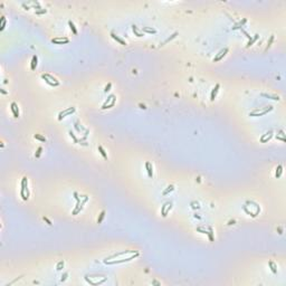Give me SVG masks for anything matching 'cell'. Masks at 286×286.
<instances>
[{"label": "cell", "instance_id": "obj_1", "mask_svg": "<svg viewBox=\"0 0 286 286\" xmlns=\"http://www.w3.org/2000/svg\"><path fill=\"white\" fill-rule=\"evenodd\" d=\"M140 254L139 251H136V253L132 254L130 257H128V258H124V259H114V261H104V264L106 265H115V264H122V263H126V261H132V259H134V258H136V257L139 256Z\"/></svg>", "mask_w": 286, "mask_h": 286}, {"label": "cell", "instance_id": "obj_2", "mask_svg": "<svg viewBox=\"0 0 286 286\" xmlns=\"http://www.w3.org/2000/svg\"><path fill=\"white\" fill-rule=\"evenodd\" d=\"M20 194L24 200H27L29 197V190H28V180L26 177H24L21 180V190H20Z\"/></svg>", "mask_w": 286, "mask_h": 286}, {"label": "cell", "instance_id": "obj_3", "mask_svg": "<svg viewBox=\"0 0 286 286\" xmlns=\"http://www.w3.org/2000/svg\"><path fill=\"white\" fill-rule=\"evenodd\" d=\"M271 111H273V106L264 107L263 110H259V108H257V110H254L253 112H250V113H249V116H263V115L267 114L268 112H271Z\"/></svg>", "mask_w": 286, "mask_h": 286}, {"label": "cell", "instance_id": "obj_4", "mask_svg": "<svg viewBox=\"0 0 286 286\" xmlns=\"http://www.w3.org/2000/svg\"><path fill=\"white\" fill-rule=\"evenodd\" d=\"M74 112H75V107H74V106L67 107V108H65V110L62 111V112L58 114V120L60 121V120H63L64 118H66V116L70 115V114H73Z\"/></svg>", "mask_w": 286, "mask_h": 286}, {"label": "cell", "instance_id": "obj_5", "mask_svg": "<svg viewBox=\"0 0 286 286\" xmlns=\"http://www.w3.org/2000/svg\"><path fill=\"white\" fill-rule=\"evenodd\" d=\"M51 43L56 45H64V44H68L69 39L67 37H57V38H53Z\"/></svg>", "mask_w": 286, "mask_h": 286}, {"label": "cell", "instance_id": "obj_6", "mask_svg": "<svg viewBox=\"0 0 286 286\" xmlns=\"http://www.w3.org/2000/svg\"><path fill=\"white\" fill-rule=\"evenodd\" d=\"M228 50H229V49H228L227 47L224 48V49H221V50H220L219 53H218V54H217V55L215 56V57H213L212 60H213L215 63H216V62H219V60H221V59H222V58L225 57V56H226V54L228 53Z\"/></svg>", "mask_w": 286, "mask_h": 286}, {"label": "cell", "instance_id": "obj_7", "mask_svg": "<svg viewBox=\"0 0 286 286\" xmlns=\"http://www.w3.org/2000/svg\"><path fill=\"white\" fill-rule=\"evenodd\" d=\"M138 250H124V251H121V253H116L114 254V255H112V256L107 257V258H105V261H108V259H112V258H115V257L118 256H122V255H125V254H134L136 253Z\"/></svg>", "mask_w": 286, "mask_h": 286}, {"label": "cell", "instance_id": "obj_8", "mask_svg": "<svg viewBox=\"0 0 286 286\" xmlns=\"http://www.w3.org/2000/svg\"><path fill=\"white\" fill-rule=\"evenodd\" d=\"M10 108H11V112H12V114H14V116H15L16 118H19L18 105H17L15 102H12V103H11V105H10Z\"/></svg>", "mask_w": 286, "mask_h": 286}, {"label": "cell", "instance_id": "obj_9", "mask_svg": "<svg viewBox=\"0 0 286 286\" xmlns=\"http://www.w3.org/2000/svg\"><path fill=\"white\" fill-rule=\"evenodd\" d=\"M219 88H220V85L219 84H216V86L212 88L211 94H210V101H211V102H213V101H215V99H216V96H217V93H218V91H219Z\"/></svg>", "mask_w": 286, "mask_h": 286}, {"label": "cell", "instance_id": "obj_10", "mask_svg": "<svg viewBox=\"0 0 286 286\" xmlns=\"http://www.w3.org/2000/svg\"><path fill=\"white\" fill-rule=\"evenodd\" d=\"M271 136H273V131H268V132H266L264 135L261 138V142L266 143L267 141H269V140L271 139Z\"/></svg>", "mask_w": 286, "mask_h": 286}, {"label": "cell", "instance_id": "obj_11", "mask_svg": "<svg viewBox=\"0 0 286 286\" xmlns=\"http://www.w3.org/2000/svg\"><path fill=\"white\" fill-rule=\"evenodd\" d=\"M111 37L113 38L114 40H116V41H118V43H120V44H121V45H123V46H126V45H128V44H126V41H125V40H123V39H122L121 37H118V35H115V34H114V33H111Z\"/></svg>", "mask_w": 286, "mask_h": 286}, {"label": "cell", "instance_id": "obj_12", "mask_svg": "<svg viewBox=\"0 0 286 286\" xmlns=\"http://www.w3.org/2000/svg\"><path fill=\"white\" fill-rule=\"evenodd\" d=\"M114 99H115V95H113V94H111V95L108 96V97H107V99H106V101L104 102V104H103V105H102V110H106V106H107V105H108V104H110V103H112V101H113Z\"/></svg>", "mask_w": 286, "mask_h": 286}, {"label": "cell", "instance_id": "obj_13", "mask_svg": "<svg viewBox=\"0 0 286 286\" xmlns=\"http://www.w3.org/2000/svg\"><path fill=\"white\" fill-rule=\"evenodd\" d=\"M145 168H147V171H148V176L150 178H152L153 177V167H152V164L150 162H147L145 163Z\"/></svg>", "mask_w": 286, "mask_h": 286}, {"label": "cell", "instance_id": "obj_14", "mask_svg": "<svg viewBox=\"0 0 286 286\" xmlns=\"http://www.w3.org/2000/svg\"><path fill=\"white\" fill-rule=\"evenodd\" d=\"M37 63H38V57H37L36 55H34V56H33V58H31V63H30V68H31V70H35V69H36Z\"/></svg>", "mask_w": 286, "mask_h": 286}, {"label": "cell", "instance_id": "obj_15", "mask_svg": "<svg viewBox=\"0 0 286 286\" xmlns=\"http://www.w3.org/2000/svg\"><path fill=\"white\" fill-rule=\"evenodd\" d=\"M246 22H247V19L244 18L242 20H240L239 22H237V24H236V25L234 26V27H232V29H238V28H242V26H244V25L246 24Z\"/></svg>", "mask_w": 286, "mask_h": 286}, {"label": "cell", "instance_id": "obj_16", "mask_svg": "<svg viewBox=\"0 0 286 286\" xmlns=\"http://www.w3.org/2000/svg\"><path fill=\"white\" fill-rule=\"evenodd\" d=\"M268 265H269V267H271V271H273L274 274H276V273H277V266H276L275 263H274L273 261H268Z\"/></svg>", "mask_w": 286, "mask_h": 286}, {"label": "cell", "instance_id": "obj_17", "mask_svg": "<svg viewBox=\"0 0 286 286\" xmlns=\"http://www.w3.org/2000/svg\"><path fill=\"white\" fill-rule=\"evenodd\" d=\"M41 78H43V79H44V81L46 82V83H47L48 85H50V86H58L57 84H55L54 82H51L50 79H49V78H47V77L45 76V74H43V75H41Z\"/></svg>", "mask_w": 286, "mask_h": 286}, {"label": "cell", "instance_id": "obj_18", "mask_svg": "<svg viewBox=\"0 0 286 286\" xmlns=\"http://www.w3.org/2000/svg\"><path fill=\"white\" fill-rule=\"evenodd\" d=\"M142 31H143V34H144V33H148V34H157V30L153 29V28H149V27H143V28H142Z\"/></svg>", "mask_w": 286, "mask_h": 286}, {"label": "cell", "instance_id": "obj_19", "mask_svg": "<svg viewBox=\"0 0 286 286\" xmlns=\"http://www.w3.org/2000/svg\"><path fill=\"white\" fill-rule=\"evenodd\" d=\"M132 30H133V33L135 34V36H138V37H142V36H144V34L140 33L139 30H138V27H136L135 25H132Z\"/></svg>", "mask_w": 286, "mask_h": 286}, {"label": "cell", "instance_id": "obj_20", "mask_svg": "<svg viewBox=\"0 0 286 286\" xmlns=\"http://www.w3.org/2000/svg\"><path fill=\"white\" fill-rule=\"evenodd\" d=\"M261 96H264V97H267V99H274V101H279V96H274V95H268V94H266V93H261Z\"/></svg>", "mask_w": 286, "mask_h": 286}, {"label": "cell", "instance_id": "obj_21", "mask_svg": "<svg viewBox=\"0 0 286 286\" xmlns=\"http://www.w3.org/2000/svg\"><path fill=\"white\" fill-rule=\"evenodd\" d=\"M282 173H283V167L279 164V165H277V168H276V173H275L276 178H279V177L282 176Z\"/></svg>", "mask_w": 286, "mask_h": 286}, {"label": "cell", "instance_id": "obj_22", "mask_svg": "<svg viewBox=\"0 0 286 286\" xmlns=\"http://www.w3.org/2000/svg\"><path fill=\"white\" fill-rule=\"evenodd\" d=\"M207 235H208V237H209V240L211 242H213V231H212V227H208V232H207Z\"/></svg>", "mask_w": 286, "mask_h": 286}, {"label": "cell", "instance_id": "obj_23", "mask_svg": "<svg viewBox=\"0 0 286 286\" xmlns=\"http://www.w3.org/2000/svg\"><path fill=\"white\" fill-rule=\"evenodd\" d=\"M258 38H259V35H258V34H256V35H255V36H254L253 38H251V39H250V40L248 41V44H247V47H250V46H251V45H253L254 43H255V41H256L257 39H258Z\"/></svg>", "mask_w": 286, "mask_h": 286}, {"label": "cell", "instance_id": "obj_24", "mask_svg": "<svg viewBox=\"0 0 286 286\" xmlns=\"http://www.w3.org/2000/svg\"><path fill=\"white\" fill-rule=\"evenodd\" d=\"M171 208H172V202L169 201L168 206L165 207V210H164V212H163V215H162V216H163V217H167V215H168V212L170 211V210H171Z\"/></svg>", "mask_w": 286, "mask_h": 286}, {"label": "cell", "instance_id": "obj_25", "mask_svg": "<svg viewBox=\"0 0 286 286\" xmlns=\"http://www.w3.org/2000/svg\"><path fill=\"white\" fill-rule=\"evenodd\" d=\"M45 76L47 77V78H49V79H50L51 82H54L55 84L59 85V82L57 81V78H56V77H54V76H53V75H50V74H45Z\"/></svg>", "mask_w": 286, "mask_h": 286}, {"label": "cell", "instance_id": "obj_26", "mask_svg": "<svg viewBox=\"0 0 286 286\" xmlns=\"http://www.w3.org/2000/svg\"><path fill=\"white\" fill-rule=\"evenodd\" d=\"M173 190H174V186H172V184H170V186H169V187L167 188L165 190H163V192H162V194H163V196H165V194H168L169 192H171V191H173Z\"/></svg>", "mask_w": 286, "mask_h": 286}, {"label": "cell", "instance_id": "obj_27", "mask_svg": "<svg viewBox=\"0 0 286 286\" xmlns=\"http://www.w3.org/2000/svg\"><path fill=\"white\" fill-rule=\"evenodd\" d=\"M68 26L70 27V29H72V31H73L74 35H76V34H77V29H76V27H75V25H74V22L72 21V20H69V21H68Z\"/></svg>", "mask_w": 286, "mask_h": 286}, {"label": "cell", "instance_id": "obj_28", "mask_svg": "<svg viewBox=\"0 0 286 286\" xmlns=\"http://www.w3.org/2000/svg\"><path fill=\"white\" fill-rule=\"evenodd\" d=\"M97 149H99V153L102 154V157H103V158H104V159H107V154H106V152H105V150L103 149V147H102V145H99V148H97Z\"/></svg>", "mask_w": 286, "mask_h": 286}, {"label": "cell", "instance_id": "obj_29", "mask_svg": "<svg viewBox=\"0 0 286 286\" xmlns=\"http://www.w3.org/2000/svg\"><path fill=\"white\" fill-rule=\"evenodd\" d=\"M0 21H1V27H0V30H4L5 27H6V18H5L4 16H1V19H0Z\"/></svg>", "mask_w": 286, "mask_h": 286}, {"label": "cell", "instance_id": "obj_30", "mask_svg": "<svg viewBox=\"0 0 286 286\" xmlns=\"http://www.w3.org/2000/svg\"><path fill=\"white\" fill-rule=\"evenodd\" d=\"M34 138H35L36 140H39V141H41V142H46V141H47V140L45 139L43 135H40V134H35V135H34Z\"/></svg>", "mask_w": 286, "mask_h": 286}, {"label": "cell", "instance_id": "obj_31", "mask_svg": "<svg viewBox=\"0 0 286 286\" xmlns=\"http://www.w3.org/2000/svg\"><path fill=\"white\" fill-rule=\"evenodd\" d=\"M177 36H178V31H176V33H173L172 35H171V36L169 37L168 39H167V40L164 41V44H167V43H169V41H170V40H172V39H174V38H176Z\"/></svg>", "mask_w": 286, "mask_h": 286}, {"label": "cell", "instance_id": "obj_32", "mask_svg": "<svg viewBox=\"0 0 286 286\" xmlns=\"http://www.w3.org/2000/svg\"><path fill=\"white\" fill-rule=\"evenodd\" d=\"M104 217H105V211L103 210L102 212L99 213V219H97V224H101V222H102V220L104 219Z\"/></svg>", "mask_w": 286, "mask_h": 286}, {"label": "cell", "instance_id": "obj_33", "mask_svg": "<svg viewBox=\"0 0 286 286\" xmlns=\"http://www.w3.org/2000/svg\"><path fill=\"white\" fill-rule=\"evenodd\" d=\"M196 230L198 231V232H200V234H203V235H207V232H208L207 229H203V228H201V227H197Z\"/></svg>", "mask_w": 286, "mask_h": 286}, {"label": "cell", "instance_id": "obj_34", "mask_svg": "<svg viewBox=\"0 0 286 286\" xmlns=\"http://www.w3.org/2000/svg\"><path fill=\"white\" fill-rule=\"evenodd\" d=\"M47 12V9H44V8H41V9H39V10H36L35 11V15H43V14H46Z\"/></svg>", "mask_w": 286, "mask_h": 286}, {"label": "cell", "instance_id": "obj_35", "mask_svg": "<svg viewBox=\"0 0 286 286\" xmlns=\"http://www.w3.org/2000/svg\"><path fill=\"white\" fill-rule=\"evenodd\" d=\"M41 151H43V148H41V147H39V148H38V149H37L36 153H35V157H36V158H39V157H40Z\"/></svg>", "mask_w": 286, "mask_h": 286}, {"label": "cell", "instance_id": "obj_36", "mask_svg": "<svg viewBox=\"0 0 286 286\" xmlns=\"http://www.w3.org/2000/svg\"><path fill=\"white\" fill-rule=\"evenodd\" d=\"M63 267H64V261H58V264H57V266H56V269H57V271H60Z\"/></svg>", "mask_w": 286, "mask_h": 286}, {"label": "cell", "instance_id": "obj_37", "mask_svg": "<svg viewBox=\"0 0 286 286\" xmlns=\"http://www.w3.org/2000/svg\"><path fill=\"white\" fill-rule=\"evenodd\" d=\"M68 134H69V135H70V138H72V139L74 140V142H75V143H77V142H78V139H77L76 136H75V134H74V133L72 132V131H69V132H68Z\"/></svg>", "mask_w": 286, "mask_h": 286}, {"label": "cell", "instance_id": "obj_38", "mask_svg": "<svg viewBox=\"0 0 286 286\" xmlns=\"http://www.w3.org/2000/svg\"><path fill=\"white\" fill-rule=\"evenodd\" d=\"M273 40H274V35H271V38H269V41H268V44H267V47H266V49H265V50H267L268 48L271 47V43H273Z\"/></svg>", "mask_w": 286, "mask_h": 286}, {"label": "cell", "instance_id": "obj_39", "mask_svg": "<svg viewBox=\"0 0 286 286\" xmlns=\"http://www.w3.org/2000/svg\"><path fill=\"white\" fill-rule=\"evenodd\" d=\"M111 87H112V84H111V83H108V84H107L106 86H105V88H104V92L107 93L108 91H110V88H111Z\"/></svg>", "mask_w": 286, "mask_h": 286}, {"label": "cell", "instance_id": "obj_40", "mask_svg": "<svg viewBox=\"0 0 286 286\" xmlns=\"http://www.w3.org/2000/svg\"><path fill=\"white\" fill-rule=\"evenodd\" d=\"M168 203H169V201H168V202H165L164 205H163V206H162V207H161V213H162V215H163V212H164V210H165V207H167V206H168Z\"/></svg>", "mask_w": 286, "mask_h": 286}, {"label": "cell", "instance_id": "obj_41", "mask_svg": "<svg viewBox=\"0 0 286 286\" xmlns=\"http://www.w3.org/2000/svg\"><path fill=\"white\" fill-rule=\"evenodd\" d=\"M276 139L277 140H281V141H283V142H285L286 139L284 138V136H279V135H276Z\"/></svg>", "mask_w": 286, "mask_h": 286}, {"label": "cell", "instance_id": "obj_42", "mask_svg": "<svg viewBox=\"0 0 286 286\" xmlns=\"http://www.w3.org/2000/svg\"><path fill=\"white\" fill-rule=\"evenodd\" d=\"M67 276H68V273H65V274L62 276V279H60V281H62V282H64V281L67 278Z\"/></svg>", "mask_w": 286, "mask_h": 286}, {"label": "cell", "instance_id": "obj_43", "mask_svg": "<svg viewBox=\"0 0 286 286\" xmlns=\"http://www.w3.org/2000/svg\"><path fill=\"white\" fill-rule=\"evenodd\" d=\"M43 219H44L45 221H46V222H47V224L49 225V226H51V225H53V224H51V221H50V220H49V219H47L46 217H43Z\"/></svg>", "mask_w": 286, "mask_h": 286}, {"label": "cell", "instance_id": "obj_44", "mask_svg": "<svg viewBox=\"0 0 286 286\" xmlns=\"http://www.w3.org/2000/svg\"><path fill=\"white\" fill-rule=\"evenodd\" d=\"M74 197H75V199H76L77 201H79V200H81V199H79V197H78V194H77L76 192H74Z\"/></svg>", "mask_w": 286, "mask_h": 286}, {"label": "cell", "instance_id": "obj_45", "mask_svg": "<svg viewBox=\"0 0 286 286\" xmlns=\"http://www.w3.org/2000/svg\"><path fill=\"white\" fill-rule=\"evenodd\" d=\"M0 92L2 93V94H7V92H6V91H5L4 88H0Z\"/></svg>", "mask_w": 286, "mask_h": 286}, {"label": "cell", "instance_id": "obj_46", "mask_svg": "<svg viewBox=\"0 0 286 286\" xmlns=\"http://www.w3.org/2000/svg\"><path fill=\"white\" fill-rule=\"evenodd\" d=\"M140 107H141V108H143V110H145V108H147V107H145V105H143V104H140Z\"/></svg>", "mask_w": 286, "mask_h": 286}, {"label": "cell", "instance_id": "obj_47", "mask_svg": "<svg viewBox=\"0 0 286 286\" xmlns=\"http://www.w3.org/2000/svg\"><path fill=\"white\" fill-rule=\"evenodd\" d=\"M152 284H155V285H160V284H159V283L157 282V281H153V282H152Z\"/></svg>", "mask_w": 286, "mask_h": 286}, {"label": "cell", "instance_id": "obj_48", "mask_svg": "<svg viewBox=\"0 0 286 286\" xmlns=\"http://www.w3.org/2000/svg\"><path fill=\"white\" fill-rule=\"evenodd\" d=\"M194 218H198V219H201V217L198 216V215H194Z\"/></svg>", "mask_w": 286, "mask_h": 286}]
</instances>
